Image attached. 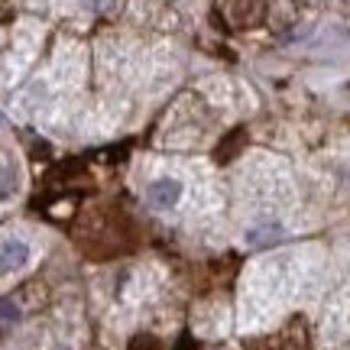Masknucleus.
Here are the masks:
<instances>
[{
	"mask_svg": "<svg viewBox=\"0 0 350 350\" xmlns=\"http://www.w3.org/2000/svg\"><path fill=\"white\" fill-rule=\"evenodd\" d=\"M178 201H182V182H175L169 175L152 178L150 188H146V204L152 211H172Z\"/></svg>",
	"mask_w": 350,
	"mask_h": 350,
	"instance_id": "nucleus-1",
	"label": "nucleus"
},
{
	"mask_svg": "<svg viewBox=\"0 0 350 350\" xmlns=\"http://www.w3.org/2000/svg\"><path fill=\"white\" fill-rule=\"evenodd\" d=\"M26 262H29V247L16 237H3L0 240V275L20 273Z\"/></svg>",
	"mask_w": 350,
	"mask_h": 350,
	"instance_id": "nucleus-2",
	"label": "nucleus"
},
{
	"mask_svg": "<svg viewBox=\"0 0 350 350\" xmlns=\"http://www.w3.org/2000/svg\"><path fill=\"white\" fill-rule=\"evenodd\" d=\"M10 191H13V175L7 169H0V201L10 198Z\"/></svg>",
	"mask_w": 350,
	"mask_h": 350,
	"instance_id": "nucleus-3",
	"label": "nucleus"
}]
</instances>
